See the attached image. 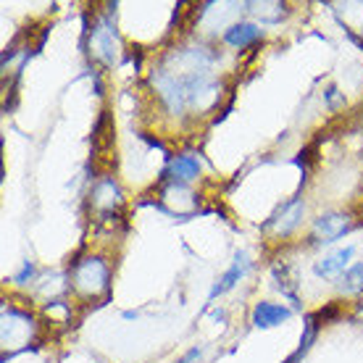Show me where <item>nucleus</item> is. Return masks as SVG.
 Listing matches in <instances>:
<instances>
[{"label": "nucleus", "mask_w": 363, "mask_h": 363, "mask_svg": "<svg viewBox=\"0 0 363 363\" xmlns=\"http://www.w3.org/2000/svg\"><path fill=\"white\" fill-rule=\"evenodd\" d=\"M72 290L84 300L106 298L111 292V269L98 255H87L72 269Z\"/></svg>", "instance_id": "obj_1"}, {"label": "nucleus", "mask_w": 363, "mask_h": 363, "mask_svg": "<svg viewBox=\"0 0 363 363\" xmlns=\"http://www.w3.org/2000/svg\"><path fill=\"white\" fill-rule=\"evenodd\" d=\"M340 290L345 295H355V292L363 290V264L350 266L345 274H342V281H340Z\"/></svg>", "instance_id": "obj_13"}, {"label": "nucleus", "mask_w": 363, "mask_h": 363, "mask_svg": "<svg viewBox=\"0 0 363 363\" xmlns=\"http://www.w3.org/2000/svg\"><path fill=\"white\" fill-rule=\"evenodd\" d=\"M355 316H358L363 321V303H358V308H355Z\"/></svg>", "instance_id": "obj_16"}, {"label": "nucleus", "mask_w": 363, "mask_h": 363, "mask_svg": "<svg viewBox=\"0 0 363 363\" xmlns=\"http://www.w3.org/2000/svg\"><path fill=\"white\" fill-rule=\"evenodd\" d=\"M32 272H35V266H32V264L24 266V272H21V274L16 277V284H24L27 279H32Z\"/></svg>", "instance_id": "obj_15"}, {"label": "nucleus", "mask_w": 363, "mask_h": 363, "mask_svg": "<svg viewBox=\"0 0 363 363\" xmlns=\"http://www.w3.org/2000/svg\"><path fill=\"white\" fill-rule=\"evenodd\" d=\"M124 206V192L113 179H100L92 187V208L100 213H113Z\"/></svg>", "instance_id": "obj_6"}, {"label": "nucleus", "mask_w": 363, "mask_h": 363, "mask_svg": "<svg viewBox=\"0 0 363 363\" xmlns=\"http://www.w3.org/2000/svg\"><path fill=\"white\" fill-rule=\"evenodd\" d=\"M35 335V321L32 316L21 313V311L13 308H3V345L6 347H18L27 345Z\"/></svg>", "instance_id": "obj_3"}, {"label": "nucleus", "mask_w": 363, "mask_h": 363, "mask_svg": "<svg viewBox=\"0 0 363 363\" xmlns=\"http://www.w3.org/2000/svg\"><path fill=\"white\" fill-rule=\"evenodd\" d=\"M90 53L103 66H113L118 58V37L111 18H98L90 32Z\"/></svg>", "instance_id": "obj_2"}, {"label": "nucleus", "mask_w": 363, "mask_h": 363, "mask_svg": "<svg viewBox=\"0 0 363 363\" xmlns=\"http://www.w3.org/2000/svg\"><path fill=\"white\" fill-rule=\"evenodd\" d=\"M245 272H247V255L245 253H237L232 269H229V272L224 274V277H218V281L213 284V290H211L208 300H216L218 295H224V292L232 290L237 281L242 279V274H245Z\"/></svg>", "instance_id": "obj_9"}, {"label": "nucleus", "mask_w": 363, "mask_h": 363, "mask_svg": "<svg viewBox=\"0 0 363 363\" xmlns=\"http://www.w3.org/2000/svg\"><path fill=\"white\" fill-rule=\"evenodd\" d=\"M350 229H353L350 216H347V213H340V211L321 213V216L313 221V237H316L318 242H335L340 237H345Z\"/></svg>", "instance_id": "obj_4"}, {"label": "nucleus", "mask_w": 363, "mask_h": 363, "mask_svg": "<svg viewBox=\"0 0 363 363\" xmlns=\"http://www.w3.org/2000/svg\"><path fill=\"white\" fill-rule=\"evenodd\" d=\"M258 37H261V29L255 27V24H250V21H235V24H229V27L224 29V40L235 48L253 45Z\"/></svg>", "instance_id": "obj_10"}, {"label": "nucleus", "mask_w": 363, "mask_h": 363, "mask_svg": "<svg viewBox=\"0 0 363 363\" xmlns=\"http://www.w3.org/2000/svg\"><path fill=\"white\" fill-rule=\"evenodd\" d=\"M200 174V164H198V158L192 153H182L177 155V158H172V164H169V172H166V177H172L174 182H190L195 179Z\"/></svg>", "instance_id": "obj_11"}, {"label": "nucleus", "mask_w": 363, "mask_h": 363, "mask_svg": "<svg viewBox=\"0 0 363 363\" xmlns=\"http://www.w3.org/2000/svg\"><path fill=\"white\" fill-rule=\"evenodd\" d=\"M292 316L290 308H284L279 303H258L253 308V324L258 329H272V327H279L281 321H287Z\"/></svg>", "instance_id": "obj_8"}, {"label": "nucleus", "mask_w": 363, "mask_h": 363, "mask_svg": "<svg viewBox=\"0 0 363 363\" xmlns=\"http://www.w3.org/2000/svg\"><path fill=\"white\" fill-rule=\"evenodd\" d=\"M353 255H355V247L347 245V247H342V250H337V253H332V255H327V258L316 261L313 272H316V277H321V279H332V277H337V274H345L347 269H350Z\"/></svg>", "instance_id": "obj_7"}, {"label": "nucleus", "mask_w": 363, "mask_h": 363, "mask_svg": "<svg viewBox=\"0 0 363 363\" xmlns=\"http://www.w3.org/2000/svg\"><path fill=\"white\" fill-rule=\"evenodd\" d=\"M245 9L253 11L255 16L261 18V21H266V24H277L287 13L284 3H245Z\"/></svg>", "instance_id": "obj_12"}, {"label": "nucleus", "mask_w": 363, "mask_h": 363, "mask_svg": "<svg viewBox=\"0 0 363 363\" xmlns=\"http://www.w3.org/2000/svg\"><path fill=\"white\" fill-rule=\"evenodd\" d=\"M303 213H306V203H303V198H295V200H290V203H284V206H281V208L269 218L266 229L277 237H287L292 229L300 224Z\"/></svg>", "instance_id": "obj_5"}, {"label": "nucleus", "mask_w": 363, "mask_h": 363, "mask_svg": "<svg viewBox=\"0 0 363 363\" xmlns=\"http://www.w3.org/2000/svg\"><path fill=\"white\" fill-rule=\"evenodd\" d=\"M200 355H203V347H192L190 353H184L177 363H195L200 361Z\"/></svg>", "instance_id": "obj_14"}]
</instances>
